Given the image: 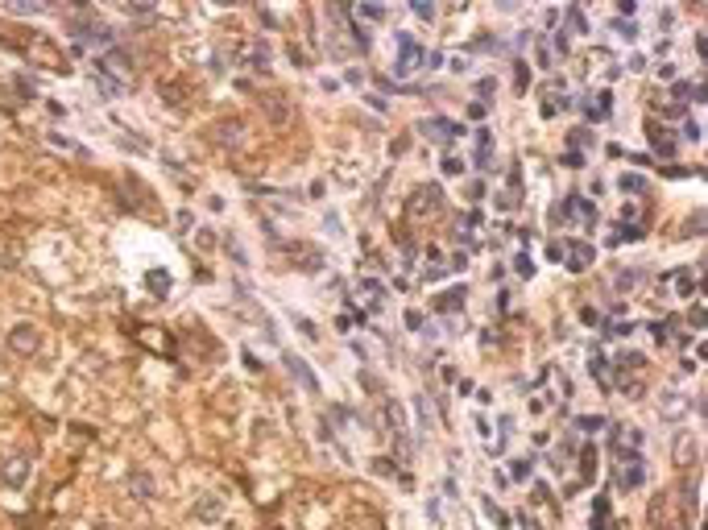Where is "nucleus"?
Wrapping results in <instances>:
<instances>
[{"instance_id":"nucleus-9","label":"nucleus","mask_w":708,"mask_h":530,"mask_svg":"<svg viewBox=\"0 0 708 530\" xmlns=\"http://www.w3.org/2000/svg\"><path fill=\"white\" fill-rule=\"evenodd\" d=\"M564 253H568V269L572 273H584L588 265L597 261V245H588V240H564Z\"/></svg>"},{"instance_id":"nucleus-17","label":"nucleus","mask_w":708,"mask_h":530,"mask_svg":"<svg viewBox=\"0 0 708 530\" xmlns=\"http://www.w3.org/2000/svg\"><path fill=\"white\" fill-rule=\"evenodd\" d=\"M145 286H149V290H154L158 299H166L175 282H170V273H162V269H149V273H145Z\"/></svg>"},{"instance_id":"nucleus-42","label":"nucleus","mask_w":708,"mask_h":530,"mask_svg":"<svg viewBox=\"0 0 708 530\" xmlns=\"http://www.w3.org/2000/svg\"><path fill=\"white\" fill-rule=\"evenodd\" d=\"M406 327L418 332V327H423V315H418V311H406Z\"/></svg>"},{"instance_id":"nucleus-40","label":"nucleus","mask_w":708,"mask_h":530,"mask_svg":"<svg viewBox=\"0 0 708 530\" xmlns=\"http://www.w3.org/2000/svg\"><path fill=\"white\" fill-rule=\"evenodd\" d=\"M534 54H538V67H543V71H551V62H555V58H551V50L538 42V50H534Z\"/></svg>"},{"instance_id":"nucleus-37","label":"nucleus","mask_w":708,"mask_h":530,"mask_svg":"<svg viewBox=\"0 0 708 530\" xmlns=\"http://www.w3.org/2000/svg\"><path fill=\"white\" fill-rule=\"evenodd\" d=\"M564 166H568V170H584V154H580V149H568V154H564Z\"/></svg>"},{"instance_id":"nucleus-7","label":"nucleus","mask_w":708,"mask_h":530,"mask_svg":"<svg viewBox=\"0 0 708 530\" xmlns=\"http://www.w3.org/2000/svg\"><path fill=\"white\" fill-rule=\"evenodd\" d=\"M621 451V489H638L642 481H646V460H642V451L634 447V451H625V447H618Z\"/></svg>"},{"instance_id":"nucleus-36","label":"nucleus","mask_w":708,"mask_h":530,"mask_svg":"<svg viewBox=\"0 0 708 530\" xmlns=\"http://www.w3.org/2000/svg\"><path fill=\"white\" fill-rule=\"evenodd\" d=\"M414 17H418V21H435V4H427V0H414Z\"/></svg>"},{"instance_id":"nucleus-12","label":"nucleus","mask_w":708,"mask_h":530,"mask_svg":"<svg viewBox=\"0 0 708 530\" xmlns=\"http://www.w3.org/2000/svg\"><path fill=\"white\" fill-rule=\"evenodd\" d=\"M286 365H290V377H294V381H299L311 398H319V377L311 373L307 360H303V356H286Z\"/></svg>"},{"instance_id":"nucleus-15","label":"nucleus","mask_w":708,"mask_h":530,"mask_svg":"<svg viewBox=\"0 0 708 530\" xmlns=\"http://www.w3.org/2000/svg\"><path fill=\"white\" fill-rule=\"evenodd\" d=\"M356 290H360V294L369 299V307H373V311L381 307V303H386V294H390V290H386V286H381L377 278H360V286H356Z\"/></svg>"},{"instance_id":"nucleus-8","label":"nucleus","mask_w":708,"mask_h":530,"mask_svg":"<svg viewBox=\"0 0 708 530\" xmlns=\"http://www.w3.org/2000/svg\"><path fill=\"white\" fill-rule=\"evenodd\" d=\"M191 518H195V522H203V526L220 522V518H224V497H216V493H199V497L191 501Z\"/></svg>"},{"instance_id":"nucleus-19","label":"nucleus","mask_w":708,"mask_h":530,"mask_svg":"<svg viewBox=\"0 0 708 530\" xmlns=\"http://www.w3.org/2000/svg\"><path fill=\"white\" fill-rule=\"evenodd\" d=\"M534 473V460L531 456H518V460H510V481H518V485H526Z\"/></svg>"},{"instance_id":"nucleus-20","label":"nucleus","mask_w":708,"mask_h":530,"mask_svg":"<svg viewBox=\"0 0 708 530\" xmlns=\"http://www.w3.org/2000/svg\"><path fill=\"white\" fill-rule=\"evenodd\" d=\"M588 373H592V377H597V381H601V386L609 390V360H605L601 353H592V356H588Z\"/></svg>"},{"instance_id":"nucleus-11","label":"nucleus","mask_w":708,"mask_h":530,"mask_svg":"<svg viewBox=\"0 0 708 530\" xmlns=\"http://www.w3.org/2000/svg\"><path fill=\"white\" fill-rule=\"evenodd\" d=\"M464 303H468V290H464V286H451V290H443V294L431 299V311H440V315H456V311H464Z\"/></svg>"},{"instance_id":"nucleus-31","label":"nucleus","mask_w":708,"mask_h":530,"mask_svg":"<svg viewBox=\"0 0 708 530\" xmlns=\"http://www.w3.org/2000/svg\"><path fill=\"white\" fill-rule=\"evenodd\" d=\"M609 25H613V34H618V38H625V42H634V38H638V25H634V21H618V17H613Z\"/></svg>"},{"instance_id":"nucleus-43","label":"nucleus","mask_w":708,"mask_h":530,"mask_svg":"<svg viewBox=\"0 0 708 530\" xmlns=\"http://www.w3.org/2000/svg\"><path fill=\"white\" fill-rule=\"evenodd\" d=\"M618 13H621V17H634V13H638V4H634V0H621ZM621 17H618V21H621Z\"/></svg>"},{"instance_id":"nucleus-21","label":"nucleus","mask_w":708,"mask_h":530,"mask_svg":"<svg viewBox=\"0 0 708 530\" xmlns=\"http://www.w3.org/2000/svg\"><path fill=\"white\" fill-rule=\"evenodd\" d=\"M642 278H646L642 269H621L618 278H613V286H618V290H638V286H642Z\"/></svg>"},{"instance_id":"nucleus-48","label":"nucleus","mask_w":708,"mask_h":530,"mask_svg":"<svg viewBox=\"0 0 708 530\" xmlns=\"http://www.w3.org/2000/svg\"><path fill=\"white\" fill-rule=\"evenodd\" d=\"M555 50H559V54H568V34H564V29L555 34Z\"/></svg>"},{"instance_id":"nucleus-4","label":"nucleus","mask_w":708,"mask_h":530,"mask_svg":"<svg viewBox=\"0 0 708 530\" xmlns=\"http://www.w3.org/2000/svg\"><path fill=\"white\" fill-rule=\"evenodd\" d=\"M29 456H13V460H4L0 464V489H8V493H21L25 481H29Z\"/></svg>"},{"instance_id":"nucleus-18","label":"nucleus","mask_w":708,"mask_h":530,"mask_svg":"<svg viewBox=\"0 0 708 530\" xmlns=\"http://www.w3.org/2000/svg\"><path fill=\"white\" fill-rule=\"evenodd\" d=\"M618 186L625 191V195H646V191H651V178L646 175H621Z\"/></svg>"},{"instance_id":"nucleus-13","label":"nucleus","mask_w":708,"mask_h":530,"mask_svg":"<svg viewBox=\"0 0 708 530\" xmlns=\"http://www.w3.org/2000/svg\"><path fill=\"white\" fill-rule=\"evenodd\" d=\"M609 112H613V91H597V95L584 100V116L588 121H609Z\"/></svg>"},{"instance_id":"nucleus-5","label":"nucleus","mask_w":708,"mask_h":530,"mask_svg":"<svg viewBox=\"0 0 708 530\" xmlns=\"http://www.w3.org/2000/svg\"><path fill=\"white\" fill-rule=\"evenodd\" d=\"M8 348L17 356H34L42 348V332H38V323H17L13 332H8Z\"/></svg>"},{"instance_id":"nucleus-10","label":"nucleus","mask_w":708,"mask_h":530,"mask_svg":"<svg viewBox=\"0 0 708 530\" xmlns=\"http://www.w3.org/2000/svg\"><path fill=\"white\" fill-rule=\"evenodd\" d=\"M646 137H651V149L655 154H663V158H675V132L667 129V125H659V121H646Z\"/></svg>"},{"instance_id":"nucleus-6","label":"nucleus","mask_w":708,"mask_h":530,"mask_svg":"<svg viewBox=\"0 0 708 530\" xmlns=\"http://www.w3.org/2000/svg\"><path fill=\"white\" fill-rule=\"evenodd\" d=\"M269 58H273V50H269L266 38H249V42L236 50V62H240V67H249V71H266Z\"/></svg>"},{"instance_id":"nucleus-38","label":"nucleus","mask_w":708,"mask_h":530,"mask_svg":"<svg viewBox=\"0 0 708 530\" xmlns=\"http://www.w3.org/2000/svg\"><path fill=\"white\" fill-rule=\"evenodd\" d=\"M373 473H381V477H394V460L377 456V460H373Z\"/></svg>"},{"instance_id":"nucleus-35","label":"nucleus","mask_w":708,"mask_h":530,"mask_svg":"<svg viewBox=\"0 0 708 530\" xmlns=\"http://www.w3.org/2000/svg\"><path fill=\"white\" fill-rule=\"evenodd\" d=\"M526 83H531V71H526V62H514V88L526 91Z\"/></svg>"},{"instance_id":"nucleus-2","label":"nucleus","mask_w":708,"mask_h":530,"mask_svg":"<svg viewBox=\"0 0 708 530\" xmlns=\"http://www.w3.org/2000/svg\"><path fill=\"white\" fill-rule=\"evenodd\" d=\"M423 46L414 42V34H402L398 29V54H394V75L398 79H406V75H414L418 67H423Z\"/></svg>"},{"instance_id":"nucleus-47","label":"nucleus","mask_w":708,"mask_h":530,"mask_svg":"<svg viewBox=\"0 0 708 530\" xmlns=\"http://www.w3.org/2000/svg\"><path fill=\"white\" fill-rule=\"evenodd\" d=\"M580 319H584V323H601V315H597L592 307H584V311H580Z\"/></svg>"},{"instance_id":"nucleus-28","label":"nucleus","mask_w":708,"mask_h":530,"mask_svg":"<svg viewBox=\"0 0 708 530\" xmlns=\"http://www.w3.org/2000/svg\"><path fill=\"white\" fill-rule=\"evenodd\" d=\"M592 530H609V501L601 497L597 510H592Z\"/></svg>"},{"instance_id":"nucleus-26","label":"nucleus","mask_w":708,"mask_h":530,"mask_svg":"<svg viewBox=\"0 0 708 530\" xmlns=\"http://www.w3.org/2000/svg\"><path fill=\"white\" fill-rule=\"evenodd\" d=\"M580 468H584V473H580V481H592V468H597V447H584V451H580Z\"/></svg>"},{"instance_id":"nucleus-33","label":"nucleus","mask_w":708,"mask_h":530,"mask_svg":"<svg viewBox=\"0 0 708 530\" xmlns=\"http://www.w3.org/2000/svg\"><path fill=\"white\" fill-rule=\"evenodd\" d=\"M564 17H568V25H572V34H588V21H584V13H580L576 4H572V8H568V13H564Z\"/></svg>"},{"instance_id":"nucleus-44","label":"nucleus","mask_w":708,"mask_h":530,"mask_svg":"<svg viewBox=\"0 0 708 530\" xmlns=\"http://www.w3.org/2000/svg\"><path fill=\"white\" fill-rule=\"evenodd\" d=\"M477 91H481V95H493V91H497V79H481V83H477Z\"/></svg>"},{"instance_id":"nucleus-34","label":"nucleus","mask_w":708,"mask_h":530,"mask_svg":"<svg viewBox=\"0 0 708 530\" xmlns=\"http://www.w3.org/2000/svg\"><path fill=\"white\" fill-rule=\"evenodd\" d=\"M129 485H133L141 497H149V493H154V481H149L145 473H133V477H129Z\"/></svg>"},{"instance_id":"nucleus-1","label":"nucleus","mask_w":708,"mask_h":530,"mask_svg":"<svg viewBox=\"0 0 708 530\" xmlns=\"http://www.w3.org/2000/svg\"><path fill=\"white\" fill-rule=\"evenodd\" d=\"M440 212H443L440 186H418V191H410V199H406V216H410V220H427V216H440Z\"/></svg>"},{"instance_id":"nucleus-27","label":"nucleus","mask_w":708,"mask_h":530,"mask_svg":"<svg viewBox=\"0 0 708 530\" xmlns=\"http://www.w3.org/2000/svg\"><path fill=\"white\" fill-rule=\"evenodd\" d=\"M464 170H468V166H464V158H456V154H447V158H443V175H447V178H464Z\"/></svg>"},{"instance_id":"nucleus-29","label":"nucleus","mask_w":708,"mask_h":530,"mask_svg":"<svg viewBox=\"0 0 708 530\" xmlns=\"http://www.w3.org/2000/svg\"><path fill=\"white\" fill-rule=\"evenodd\" d=\"M356 17H365V21H386V17H390V8H381V4H360V8H356Z\"/></svg>"},{"instance_id":"nucleus-14","label":"nucleus","mask_w":708,"mask_h":530,"mask_svg":"<svg viewBox=\"0 0 708 530\" xmlns=\"http://www.w3.org/2000/svg\"><path fill=\"white\" fill-rule=\"evenodd\" d=\"M472 166L477 170H493V132L477 129V149H472Z\"/></svg>"},{"instance_id":"nucleus-41","label":"nucleus","mask_w":708,"mask_h":530,"mask_svg":"<svg viewBox=\"0 0 708 530\" xmlns=\"http://www.w3.org/2000/svg\"><path fill=\"white\" fill-rule=\"evenodd\" d=\"M572 145H592V132H588V129H572Z\"/></svg>"},{"instance_id":"nucleus-46","label":"nucleus","mask_w":708,"mask_h":530,"mask_svg":"<svg viewBox=\"0 0 708 530\" xmlns=\"http://www.w3.org/2000/svg\"><path fill=\"white\" fill-rule=\"evenodd\" d=\"M518 522H522V530H543V526H538V522L531 518V514H518Z\"/></svg>"},{"instance_id":"nucleus-30","label":"nucleus","mask_w":708,"mask_h":530,"mask_svg":"<svg viewBox=\"0 0 708 530\" xmlns=\"http://www.w3.org/2000/svg\"><path fill=\"white\" fill-rule=\"evenodd\" d=\"M514 269H518L522 278H534V269H538V265H534V257H531V253H526V249H522V253L514 257Z\"/></svg>"},{"instance_id":"nucleus-45","label":"nucleus","mask_w":708,"mask_h":530,"mask_svg":"<svg viewBox=\"0 0 708 530\" xmlns=\"http://www.w3.org/2000/svg\"><path fill=\"white\" fill-rule=\"evenodd\" d=\"M468 195H472V199H481V195H485V182H481V178H477V182H468Z\"/></svg>"},{"instance_id":"nucleus-24","label":"nucleus","mask_w":708,"mask_h":530,"mask_svg":"<svg viewBox=\"0 0 708 530\" xmlns=\"http://www.w3.org/2000/svg\"><path fill=\"white\" fill-rule=\"evenodd\" d=\"M675 282H679V299H692V290H696V269L683 265V269L675 273Z\"/></svg>"},{"instance_id":"nucleus-39","label":"nucleus","mask_w":708,"mask_h":530,"mask_svg":"<svg viewBox=\"0 0 708 530\" xmlns=\"http://www.w3.org/2000/svg\"><path fill=\"white\" fill-rule=\"evenodd\" d=\"M683 137H688V141H700V137H704L700 121H688V125H683Z\"/></svg>"},{"instance_id":"nucleus-22","label":"nucleus","mask_w":708,"mask_h":530,"mask_svg":"<svg viewBox=\"0 0 708 530\" xmlns=\"http://www.w3.org/2000/svg\"><path fill=\"white\" fill-rule=\"evenodd\" d=\"M638 236H642L638 224H618V228L609 232V245H625V240H638Z\"/></svg>"},{"instance_id":"nucleus-25","label":"nucleus","mask_w":708,"mask_h":530,"mask_svg":"<svg viewBox=\"0 0 708 530\" xmlns=\"http://www.w3.org/2000/svg\"><path fill=\"white\" fill-rule=\"evenodd\" d=\"M601 427H605L601 414H580V419H576V431H580V435H597Z\"/></svg>"},{"instance_id":"nucleus-3","label":"nucleus","mask_w":708,"mask_h":530,"mask_svg":"<svg viewBox=\"0 0 708 530\" xmlns=\"http://www.w3.org/2000/svg\"><path fill=\"white\" fill-rule=\"evenodd\" d=\"M418 132L427 141H435V145H451L456 137H464V125H456L447 116H427V121H418Z\"/></svg>"},{"instance_id":"nucleus-23","label":"nucleus","mask_w":708,"mask_h":530,"mask_svg":"<svg viewBox=\"0 0 708 530\" xmlns=\"http://www.w3.org/2000/svg\"><path fill=\"white\" fill-rule=\"evenodd\" d=\"M481 510H485V518H489V522H497L501 530L510 526V514H505L501 505H493V497H481Z\"/></svg>"},{"instance_id":"nucleus-16","label":"nucleus","mask_w":708,"mask_h":530,"mask_svg":"<svg viewBox=\"0 0 708 530\" xmlns=\"http://www.w3.org/2000/svg\"><path fill=\"white\" fill-rule=\"evenodd\" d=\"M572 208H576V220H584V228H597V208H592V199H584L580 191H572Z\"/></svg>"},{"instance_id":"nucleus-32","label":"nucleus","mask_w":708,"mask_h":530,"mask_svg":"<svg viewBox=\"0 0 708 530\" xmlns=\"http://www.w3.org/2000/svg\"><path fill=\"white\" fill-rule=\"evenodd\" d=\"M651 332H655V340L667 344L671 340V332H675V319H659V323H651Z\"/></svg>"}]
</instances>
